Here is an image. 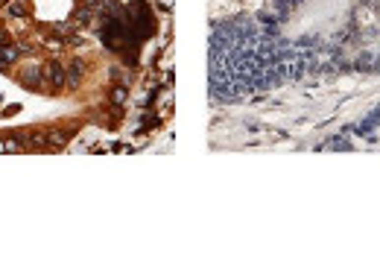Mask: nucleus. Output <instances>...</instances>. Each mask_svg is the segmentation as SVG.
I'll list each match as a JSON object with an SVG mask.
<instances>
[{
  "label": "nucleus",
  "instance_id": "obj_3",
  "mask_svg": "<svg viewBox=\"0 0 380 272\" xmlns=\"http://www.w3.org/2000/svg\"><path fill=\"white\" fill-rule=\"evenodd\" d=\"M15 59H18V50H15V47H9V44H0V67L12 64Z\"/></svg>",
  "mask_w": 380,
  "mask_h": 272
},
{
  "label": "nucleus",
  "instance_id": "obj_6",
  "mask_svg": "<svg viewBox=\"0 0 380 272\" xmlns=\"http://www.w3.org/2000/svg\"><path fill=\"white\" fill-rule=\"evenodd\" d=\"M0 44H6V32H0Z\"/></svg>",
  "mask_w": 380,
  "mask_h": 272
},
{
  "label": "nucleus",
  "instance_id": "obj_1",
  "mask_svg": "<svg viewBox=\"0 0 380 272\" xmlns=\"http://www.w3.org/2000/svg\"><path fill=\"white\" fill-rule=\"evenodd\" d=\"M44 73H47V79H50V85H64V70H61V64L58 61H50L47 67H44Z\"/></svg>",
  "mask_w": 380,
  "mask_h": 272
},
{
  "label": "nucleus",
  "instance_id": "obj_2",
  "mask_svg": "<svg viewBox=\"0 0 380 272\" xmlns=\"http://www.w3.org/2000/svg\"><path fill=\"white\" fill-rule=\"evenodd\" d=\"M24 85L27 88H38L41 85V70L38 67H27L24 70Z\"/></svg>",
  "mask_w": 380,
  "mask_h": 272
},
{
  "label": "nucleus",
  "instance_id": "obj_4",
  "mask_svg": "<svg viewBox=\"0 0 380 272\" xmlns=\"http://www.w3.org/2000/svg\"><path fill=\"white\" fill-rule=\"evenodd\" d=\"M67 79H70V85H79V79H82V64H79V61L70 64V76H67Z\"/></svg>",
  "mask_w": 380,
  "mask_h": 272
},
{
  "label": "nucleus",
  "instance_id": "obj_5",
  "mask_svg": "<svg viewBox=\"0 0 380 272\" xmlns=\"http://www.w3.org/2000/svg\"><path fill=\"white\" fill-rule=\"evenodd\" d=\"M6 150H15V147H6V141H0V152H6Z\"/></svg>",
  "mask_w": 380,
  "mask_h": 272
}]
</instances>
